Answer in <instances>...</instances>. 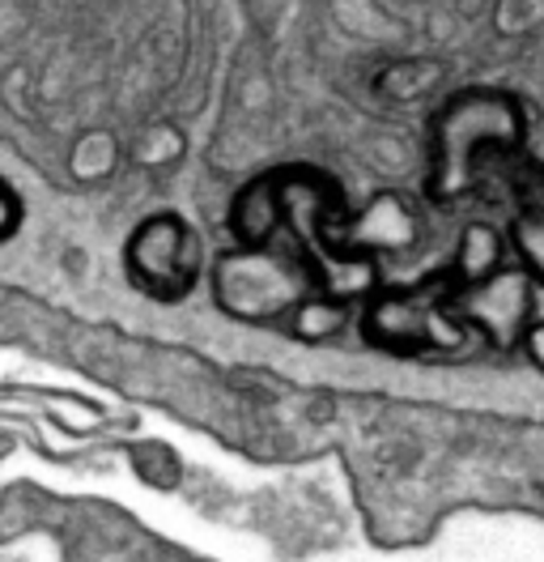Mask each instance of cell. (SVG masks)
<instances>
[{"instance_id":"2","label":"cell","mask_w":544,"mask_h":562,"mask_svg":"<svg viewBox=\"0 0 544 562\" xmlns=\"http://www.w3.org/2000/svg\"><path fill=\"white\" fill-rule=\"evenodd\" d=\"M319 290L324 281H319L315 260L290 235H276L269 244H238L213 269L217 307L251 324L290 319Z\"/></svg>"},{"instance_id":"9","label":"cell","mask_w":544,"mask_h":562,"mask_svg":"<svg viewBox=\"0 0 544 562\" xmlns=\"http://www.w3.org/2000/svg\"><path fill=\"white\" fill-rule=\"evenodd\" d=\"M22 226V196L0 179V239H9Z\"/></svg>"},{"instance_id":"4","label":"cell","mask_w":544,"mask_h":562,"mask_svg":"<svg viewBox=\"0 0 544 562\" xmlns=\"http://www.w3.org/2000/svg\"><path fill=\"white\" fill-rule=\"evenodd\" d=\"M124 260H128V278L145 294H154L162 303H174V299H183L196 285L201 247H196L192 226L179 213H154V217H145L133 231Z\"/></svg>"},{"instance_id":"1","label":"cell","mask_w":544,"mask_h":562,"mask_svg":"<svg viewBox=\"0 0 544 562\" xmlns=\"http://www.w3.org/2000/svg\"><path fill=\"white\" fill-rule=\"evenodd\" d=\"M528 115L507 90L473 86L439 106L430 124V176L426 196L434 205H455L480 183L489 158H510L523 149Z\"/></svg>"},{"instance_id":"5","label":"cell","mask_w":544,"mask_h":562,"mask_svg":"<svg viewBox=\"0 0 544 562\" xmlns=\"http://www.w3.org/2000/svg\"><path fill=\"white\" fill-rule=\"evenodd\" d=\"M532 285L536 278L519 265V269H494L485 278L455 281L451 285V312L460 316L464 328L485 333L494 346H523L532 319Z\"/></svg>"},{"instance_id":"3","label":"cell","mask_w":544,"mask_h":562,"mask_svg":"<svg viewBox=\"0 0 544 562\" xmlns=\"http://www.w3.org/2000/svg\"><path fill=\"white\" fill-rule=\"evenodd\" d=\"M451 285L455 278L374 290L366 303V319H362L366 337L392 353L455 350L468 328L451 312Z\"/></svg>"},{"instance_id":"10","label":"cell","mask_w":544,"mask_h":562,"mask_svg":"<svg viewBox=\"0 0 544 562\" xmlns=\"http://www.w3.org/2000/svg\"><path fill=\"white\" fill-rule=\"evenodd\" d=\"M523 350L532 353V362H536V367H544V324H532V328H528Z\"/></svg>"},{"instance_id":"8","label":"cell","mask_w":544,"mask_h":562,"mask_svg":"<svg viewBox=\"0 0 544 562\" xmlns=\"http://www.w3.org/2000/svg\"><path fill=\"white\" fill-rule=\"evenodd\" d=\"M502 269V235L494 226H468L464 239H460V256H455V281H473Z\"/></svg>"},{"instance_id":"7","label":"cell","mask_w":544,"mask_h":562,"mask_svg":"<svg viewBox=\"0 0 544 562\" xmlns=\"http://www.w3.org/2000/svg\"><path fill=\"white\" fill-rule=\"evenodd\" d=\"M510 239L523 260V269L544 285V176L541 171H523L514 188V222H510Z\"/></svg>"},{"instance_id":"6","label":"cell","mask_w":544,"mask_h":562,"mask_svg":"<svg viewBox=\"0 0 544 562\" xmlns=\"http://www.w3.org/2000/svg\"><path fill=\"white\" fill-rule=\"evenodd\" d=\"M412 235H417V222L400 196H378L358 222H344V244L353 251H366V256L400 251L412 244Z\"/></svg>"}]
</instances>
